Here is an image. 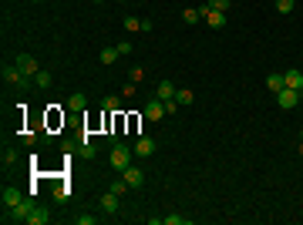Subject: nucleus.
<instances>
[{
  "mask_svg": "<svg viewBox=\"0 0 303 225\" xmlns=\"http://www.w3.org/2000/svg\"><path fill=\"white\" fill-rule=\"evenodd\" d=\"M132 158H135V148L121 145V141H114V145H112V168L114 171H125L128 165H132Z\"/></svg>",
  "mask_w": 303,
  "mask_h": 225,
  "instance_id": "obj_1",
  "label": "nucleus"
},
{
  "mask_svg": "<svg viewBox=\"0 0 303 225\" xmlns=\"http://www.w3.org/2000/svg\"><path fill=\"white\" fill-rule=\"evenodd\" d=\"M7 215H3V222H27V215L34 212V198H24L20 205H14V208H3Z\"/></svg>",
  "mask_w": 303,
  "mask_h": 225,
  "instance_id": "obj_2",
  "label": "nucleus"
},
{
  "mask_svg": "<svg viewBox=\"0 0 303 225\" xmlns=\"http://www.w3.org/2000/svg\"><path fill=\"white\" fill-rule=\"evenodd\" d=\"M3 81H10L14 88H20V91H27L34 77H24V74H20V67H17V64H3Z\"/></svg>",
  "mask_w": 303,
  "mask_h": 225,
  "instance_id": "obj_3",
  "label": "nucleus"
},
{
  "mask_svg": "<svg viewBox=\"0 0 303 225\" xmlns=\"http://www.w3.org/2000/svg\"><path fill=\"white\" fill-rule=\"evenodd\" d=\"M300 91H293V88H283V91H276V104L283 108V111H290V108H297L300 104Z\"/></svg>",
  "mask_w": 303,
  "mask_h": 225,
  "instance_id": "obj_4",
  "label": "nucleus"
},
{
  "mask_svg": "<svg viewBox=\"0 0 303 225\" xmlns=\"http://www.w3.org/2000/svg\"><path fill=\"white\" fill-rule=\"evenodd\" d=\"M14 64L20 67V74H24V77H34L40 71V67H38V57H34V54H17Z\"/></svg>",
  "mask_w": 303,
  "mask_h": 225,
  "instance_id": "obj_5",
  "label": "nucleus"
},
{
  "mask_svg": "<svg viewBox=\"0 0 303 225\" xmlns=\"http://www.w3.org/2000/svg\"><path fill=\"white\" fill-rule=\"evenodd\" d=\"M142 114H145V121H162V118H165V101H162V97H152Z\"/></svg>",
  "mask_w": 303,
  "mask_h": 225,
  "instance_id": "obj_6",
  "label": "nucleus"
},
{
  "mask_svg": "<svg viewBox=\"0 0 303 225\" xmlns=\"http://www.w3.org/2000/svg\"><path fill=\"white\" fill-rule=\"evenodd\" d=\"M132 148H135V155H138V158H149V155H155V148H158V145H155V138H149V134H142V138L135 141Z\"/></svg>",
  "mask_w": 303,
  "mask_h": 225,
  "instance_id": "obj_7",
  "label": "nucleus"
},
{
  "mask_svg": "<svg viewBox=\"0 0 303 225\" xmlns=\"http://www.w3.org/2000/svg\"><path fill=\"white\" fill-rule=\"evenodd\" d=\"M121 178L128 182V188H138V185H142V182H145V171L138 168V165H128V168L121 171Z\"/></svg>",
  "mask_w": 303,
  "mask_h": 225,
  "instance_id": "obj_8",
  "label": "nucleus"
},
{
  "mask_svg": "<svg viewBox=\"0 0 303 225\" xmlns=\"http://www.w3.org/2000/svg\"><path fill=\"white\" fill-rule=\"evenodd\" d=\"M118 198H121V195H114L112 188H108V192L101 195V202H98V205H101V212H108V215H118Z\"/></svg>",
  "mask_w": 303,
  "mask_h": 225,
  "instance_id": "obj_9",
  "label": "nucleus"
},
{
  "mask_svg": "<svg viewBox=\"0 0 303 225\" xmlns=\"http://www.w3.org/2000/svg\"><path fill=\"white\" fill-rule=\"evenodd\" d=\"M283 84H286V88H293V91H300V94H303V74H300V67L286 71V74H283Z\"/></svg>",
  "mask_w": 303,
  "mask_h": 225,
  "instance_id": "obj_10",
  "label": "nucleus"
},
{
  "mask_svg": "<svg viewBox=\"0 0 303 225\" xmlns=\"http://www.w3.org/2000/svg\"><path fill=\"white\" fill-rule=\"evenodd\" d=\"M47 222H51V212L40 208V205H34V212L27 215V225H47Z\"/></svg>",
  "mask_w": 303,
  "mask_h": 225,
  "instance_id": "obj_11",
  "label": "nucleus"
},
{
  "mask_svg": "<svg viewBox=\"0 0 303 225\" xmlns=\"http://www.w3.org/2000/svg\"><path fill=\"white\" fill-rule=\"evenodd\" d=\"M0 202H3V208H14V205H20V202H24V195H20L17 188H3Z\"/></svg>",
  "mask_w": 303,
  "mask_h": 225,
  "instance_id": "obj_12",
  "label": "nucleus"
},
{
  "mask_svg": "<svg viewBox=\"0 0 303 225\" xmlns=\"http://www.w3.org/2000/svg\"><path fill=\"white\" fill-rule=\"evenodd\" d=\"M175 91H179V88H175L172 81H158V88H155V97H162V101H172V97H175Z\"/></svg>",
  "mask_w": 303,
  "mask_h": 225,
  "instance_id": "obj_13",
  "label": "nucleus"
},
{
  "mask_svg": "<svg viewBox=\"0 0 303 225\" xmlns=\"http://www.w3.org/2000/svg\"><path fill=\"white\" fill-rule=\"evenodd\" d=\"M68 108H71V111H84V108H88V94L75 91L71 97H68Z\"/></svg>",
  "mask_w": 303,
  "mask_h": 225,
  "instance_id": "obj_14",
  "label": "nucleus"
},
{
  "mask_svg": "<svg viewBox=\"0 0 303 225\" xmlns=\"http://www.w3.org/2000/svg\"><path fill=\"white\" fill-rule=\"evenodd\" d=\"M101 108H105V114H118V111H121V97L105 94V97H101Z\"/></svg>",
  "mask_w": 303,
  "mask_h": 225,
  "instance_id": "obj_15",
  "label": "nucleus"
},
{
  "mask_svg": "<svg viewBox=\"0 0 303 225\" xmlns=\"http://www.w3.org/2000/svg\"><path fill=\"white\" fill-rule=\"evenodd\" d=\"M118 47H101V54H98V61H101V64H105V67H108V64H114V61H118Z\"/></svg>",
  "mask_w": 303,
  "mask_h": 225,
  "instance_id": "obj_16",
  "label": "nucleus"
},
{
  "mask_svg": "<svg viewBox=\"0 0 303 225\" xmlns=\"http://www.w3.org/2000/svg\"><path fill=\"white\" fill-rule=\"evenodd\" d=\"M77 151H81V158H88V161H91V158L98 155V148L91 145V141H88V134H81V148H77Z\"/></svg>",
  "mask_w": 303,
  "mask_h": 225,
  "instance_id": "obj_17",
  "label": "nucleus"
},
{
  "mask_svg": "<svg viewBox=\"0 0 303 225\" xmlns=\"http://www.w3.org/2000/svg\"><path fill=\"white\" fill-rule=\"evenodd\" d=\"M34 84H38L40 91H47V88L54 84V77H51V71H38V74H34Z\"/></svg>",
  "mask_w": 303,
  "mask_h": 225,
  "instance_id": "obj_18",
  "label": "nucleus"
},
{
  "mask_svg": "<svg viewBox=\"0 0 303 225\" xmlns=\"http://www.w3.org/2000/svg\"><path fill=\"white\" fill-rule=\"evenodd\" d=\"M266 88H269L273 94L283 91V88H286V84H283V74H269V77H266Z\"/></svg>",
  "mask_w": 303,
  "mask_h": 225,
  "instance_id": "obj_19",
  "label": "nucleus"
},
{
  "mask_svg": "<svg viewBox=\"0 0 303 225\" xmlns=\"http://www.w3.org/2000/svg\"><path fill=\"white\" fill-rule=\"evenodd\" d=\"M175 101H179V104L186 108V104H192V101H195V94H192L189 88H179V91H175Z\"/></svg>",
  "mask_w": 303,
  "mask_h": 225,
  "instance_id": "obj_20",
  "label": "nucleus"
},
{
  "mask_svg": "<svg viewBox=\"0 0 303 225\" xmlns=\"http://www.w3.org/2000/svg\"><path fill=\"white\" fill-rule=\"evenodd\" d=\"M182 20H186V24H199V20H202L199 7H186V10H182Z\"/></svg>",
  "mask_w": 303,
  "mask_h": 225,
  "instance_id": "obj_21",
  "label": "nucleus"
},
{
  "mask_svg": "<svg viewBox=\"0 0 303 225\" xmlns=\"http://www.w3.org/2000/svg\"><path fill=\"white\" fill-rule=\"evenodd\" d=\"M54 198H57V202H68V198H71V185H68V182H61V185L54 188Z\"/></svg>",
  "mask_w": 303,
  "mask_h": 225,
  "instance_id": "obj_22",
  "label": "nucleus"
},
{
  "mask_svg": "<svg viewBox=\"0 0 303 225\" xmlns=\"http://www.w3.org/2000/svg\"><path fill=\"white\" fill-rule=\"evenodd\" d=\"M14 165H17V151L3 148V168H14Z\"/></svg>",
  "mask_w": 303,
  "mask_h": 225,
  "instance_id": "obj_23",
  "label": "nucleus"
},
{
  "mask_svg": "<svg viewBox=\"0 0 303 225\" xmlns=\"http://www.w3.org/2000/svg\"><path fill=\"white\" fill-rule=\"evenodd\" d=\"M297 0H276V14H293Z\"/></svg>",
  "mask_w": 303,
  "mask_h": 225,
  "instance_id": "obj_24",
  "label": "nucleus"
},
{
  "mask_svg": "<svg viewBox=\"0 0 303 225\" xmlns=\"http://www.w3.org/2000/svg\"><path fill=\"white\" fill-rule=\"evenodd\" d=\"M125 31H128V34H138V31H142V20L138 17H125Z\"/></svg>",
  "mask_w": 303,
  "mask_h": 225,
  "instance_id": "obj_25",
  "label": "nucleus"
},
{
  "mask_svg": "<svg viewBox=\"0 0 303 225\" xmlns=\"http://www.w3.org/2000/svg\"><path fill=\"white\" fill-rule=\"evenodd\" d=\"M162 225H189V219H186V215H165Z\"/></svg>",
  "mask_w": 303,
  "mask_h": 225,
  "instance_id": "obj_26",
  "label": "nucleus"
},
{
  "mask_svg": "<svg viewBox=\"0 0 303 225\" xmlns=\"http://www.w3.org/2000/svg\"><path fill=\"white\" fill-rule=\"evenodd\" d=\"M128 81H132V84H138V81H145V71H142V67L135 64L132 71H128Z\"/></svg>",
  "mask_w": 303,
  "mask_h": 225,
  "instance_id": "obj_27",
  "label": "nucleus"
},
{
  "mask_svg": "<svg viewBox=\"0 0 303 225\" xmlns=\"http://www.w3.org/2000/svg\"><path fill=\"white\" fill-rule=\"evenodd\" d=\"M209 7H212V10H223V14H226L229 7H232V0H209Z\"/></svg>",
  "mask_w": 303,
  "mask_h": 225,
  "instance_id": "obj_28",
  "label": "nucleus"
},
{
  "mask_svg": "<svg viewBox=\"0 0 303 225\" xmlns=\"http://www.w3.org/2000/svg\"><path fill=\"white\" fill-rule=\"evenodd\" d=\"M112 192H114V195H125V192H128V182H125V178L112 182Z\"/></svg>",
  "mask_w": 303,
  "mask_h": 225,
  "instance_id": "obj_29",
  "label": "nucleus"
},
{
  "mask_svg": "<svg viewBox=\"0 0 303 225\" xmlns=\"http://www.w3.org/2000/svg\"><path fill=\"white\" fill-rule=\"evenodd\" d=\"M38 138H40V134L27 131V134H24V145H27V148H34V145H38Z\"/></svg>",
  "mask_w": 303,
  "mask_h": 225,
  "instance_id": "obj_30",
  "label": "nucleus"
},
{
  "mask_svg": "<svg viewBox=\"0 0 303 225\" xmlns=\"http://www.w3.org/2000/svg\"><path fill=\"white\" fill-rule=\"evenodd\" d=\"M135 88H138V84H132V81H125V88H121V97H132V94H135Z\"/></svg>",
  "mask_w": 303,
  "mask_h": 225,
  "instance_id": "obj_31",
  "label": "nucleus"
},
{
  "mask_svg": "<svg viewBox=\"0 0 303 225\" xmlns=\"http://www.w3.org/2000/svg\"><path fill=\"white\" fill-rule=\"evenodd\" d=\"M75 222H77V225H95V222H98V219H95V215H77Z\"/></svg>",
  "mask_w": 303,
  "mask_h": 225,
  "instance_id": "obj_32",
  "label": "nucleus"
},
{
  "mask_svg": "<svg viewBox=\"0 0 303 225\" xmlns=\"http://www.w3.org/2000/svg\"><path fill=\"white\" fill-rule=\"evenodd\" d=\"M114 47H118V54H132V44H128V40H121V44H114Z\"/></svg>",
  "mask_w": 303,
  "mask_h": 225,
  "instance_id": "obj_33",
  "label": "nucleus"
},
{
  "mask_svg": "<svg viewBox=\"0 0 303 225\" xmlns=\"http://www.w3.org/2000/svg\"><path fill=\"white\" fill-rule=\"evenodd\" d=\"M300 158H303V141H300Z\"/></svg>",
  "mask_w": 303,
  "mask_h": 225,
  "instance_id": "obj_34",
  "label": "nucleus"
},
{
  "mask_svg": "<svg viewBox=\"0 0 303 225\" xmlns=\"http://www.w3.org/2000/svg\"><path fill=\"white\" fill-rule=\"evenodd\" d=\"M95 3H105V0H95Z\"/></svg>",
  "mask_w": 303,
  "mask_h": 225,
  "instance_id": "obj_35",
  "label": "nucleus"
},
{
  "mask_svg": "<svg viewBox=\"0 0 303 225\" xmlns=\"http://www.w3.org/2000/svg\"><path fill=\"white\" fill-rule=\"evenodd\" d=\"M118 3H125V0H118Z\"/></svg>",
  "mask_w": 303,
  "mask_h": 225,
  "instance_id": "obj_36",
  "label": "nucleus"
},
{
  "mask_svg": "<svg viewBox=\"0 0 303 225\" xmlns=\"http://www.w3.org/2000/svg\"><path fill=\"white\" fill-rule=\"evenodd\" d=\"M34 3H38V0H34Z\"/></svg>",
  "mask_w": 303,
  "mask_h": 225,
  "instance_id": "obj_37",
  "label": "nucleus"
},
{
  "mask_svg": "<svg viewBox=\"0 0 303 225\" xmlns=\"http://www.w3.org/2000/svg\"><path fill=\"white\" fill-rule=\"evenodd\" d=\"M300 101H303V97H300Z\"/></svg>",
  "mask_w": 303,
  "mask_h": 225,
  "instance_id": "obj_38",
  "label": "nucleus"
}]
</instances>
